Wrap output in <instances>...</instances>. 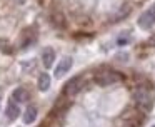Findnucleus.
<instances>
[{
	"label": "nucleus",
	"mask_w": 155,
	"mask_h": 127,
	"mask_svg": "<svg viewBox=\"0 0 155 127\" xmlns=\"http://www.w3.org/2000/svg\"><path fill=\"white\" fill-rule=\"evenodd\" d=\"M134 100H135V104H137L142 110L150 112L152 107H153V100H155L152 87H147V85L137 87V89H135V92H134Z\"/></svg>",
	"instance_id": "obj_1"
},
{
	"label": "nucleus",
	"mask_w": 155,
	"mask_h": 127,
	"mask_svg": "<svg viewBox=\"0 0 155 127\" xmlns=\"http://www.w3.org/2000/svg\"><path fill=\"white\" fill-rule=\"evenodd\" d=\"M122 79H124V75L120 72H117V70H112V69H104V70L95 74V82L102 87L114 85V84L120 82Z\"/></svg>",
	"instance_id": "obj_2"
},
{
	"label": "nucleus",
	"mask_w": 155,
	"mask_h": 127,
	"mask_svg": "<svg viewBox=\"0 0 155 127\" xmlns=\"http://www.w3.org/2000/svg\"><path fill=\"white\" fill-rule=\"evenodd\" d=\"M84 84H85L84 77H80V75H77V77H72V79L68 80L67 84H65V87H64V94H65V95H68V97H74V95H77V94L82 90V87H84Z\"/></svg>",
	"instance_id": "obj_3"
},
{
	"label": "nucleus",
	"mask_w": 155,
	"mask_h": 127,
	"mask_svg": "<svg viewBox=\"0 0 155 127\" xmlns=\"http://www.w3.org/2000/svg\"><path fill=\"white\" fill-rule=\"evenodd\" d=\"M153 23H155V5L150 7L147 12H143L138 17V25H140L142 29H148V27H152Z\"/></svg>",
	"instance_id": "obj_4"
},
{
	"label": "nucleus",
	"mask_w": 155,
	"mask_h": 127,
	"mask_svg": "<svg viewBox=\"0 0 155 127\" xmlns=\"http://www.w3.org/2000/svg\"><path fill=\"white\" fill-rule=\"evenodd\" d=\"M72 62H74V60H72V57H64V59H62L60 62H58V65L55 67V77L58 79V77L65 75V74H67L68 70H70Z\"/></svg>",
	"instance_id": "obj_5"
},
{
	"label": "nucleus",
	"mask_w": 155,
	"mask_h": 127,
	"mask_svg": "<svg viewBox=\"0 0 155 127\" xmlns=\"http://www.w3.org/2000/svg\"><path fill=\"white\" fill-rule=\"evenodd\" d=\"M42 62H44L45 69H50L55 62V50L52 47H45L44 52H42Z\"/></svg>",
	"instance_id": "obj_6"
},
{
	"label": "nucleus",
	"mask_w": 155,
	"mask_h": 127,
	"mask_svg": "<svg viewBox=\"0 0 155 127\" xmlns=\"http://www.w3.org/2000/svg\"><path fill=\"white\" fill-rule=\"evenodd\" d=\"M37 107L35 105H28L27 109H25L24 112V124H27V125H30V124H34V120L37 119Z\"/></svg>",
	"instance_id": "obj_7"
},
{
	"label": "nucleus",
	"mask_w": 155,
	"mask_h": 127,
	"mask_svg": "<svg viewBox=\"0 0 155 127\" xmlns=\"http://www.w3.org/2000/svg\"><path fill=\"white\" fill-rule=\"evenodd\" d=\"M5 115H7V119H10V120H15L18 115H20V107L17 105V102H8V105H7V110H5Z\"/></svg>",
	"instance_id": "obj_8"
},
{
	"label": "nucleus",
	"mask_w": 155,
	"mask_h": 127,
	"mask_svg": "<svg viewBox=\"0 0 155 127\" xmlns=\"http://www.w3.org/2000/svg\"><path fill=\"white\" fill-rule=\"evenodd\" d=\"M52 84V79L48 74H40L38 75V82H37V87L40 92H45V90H48V87H50Z\"/></svg>",
	"instance_id": "obj_9"
},
{
	"label": "nucleus",
	"mask_w": 155,
	"mask_h": 127,
	"mask_svg": "<svg viewBox=\"0 0 155 127\" xmlns=\"http://www.w3.org/2000/svg\"><path fill=\"white\" fill-rule=\"evenodd\" d=\"M12 97H14V102L20 104V102H25V100L28 99V92L24 87H17V89L14 90V94H12Z\"/></svg>",
	"instance_id": "obj_10"
},
{
	"label": "nucleus",
	"mask_w": 155,
	"mask_h": 127,
	"mask_svg": "<svg viewBox=\"0 0 155 127\" xmlns=\"http://www.w3.org/2000/svg\"><path fill=\"white\" fill-rule=\"evenodd\" d=\"M27 35H25V39L27 40H24L22 42V47H28L30 43H34L35 42V39H37V33H35V30H32V29H27Z\"/></svg>",
	"instance_id": "obj_11"
},
{
	"label": "nucleus",
	"mask_w": 155,
	"mask_h": 127,
	"mask_svg": "<svg viewBox=\"0 0 155 127\" xmlns=\"http://www.w3.org/2000/svg\"><path fill=\"white\" fill-rule=\"evenodd\" d=\"M0 50L5 53V55H12L14 53V49H12L10 42L7 39H0Z\"/></svg>",
	"instance_id": "obj_12"
},
{
	"label": "nucleus",
	"mask_w": 155,
	"mask_h": 127,
	"mask_svg": "<svg viewBox=\"0 0 155 127\" xmlns=\"http://www.w3.org/2000/svg\"><path fill=\"white\" fill-rule=\"evenodd\" d=\"M153 127H155V125H153Z\"/></svg>",
	"instance_id": "obj_13"
}]
</instances>
